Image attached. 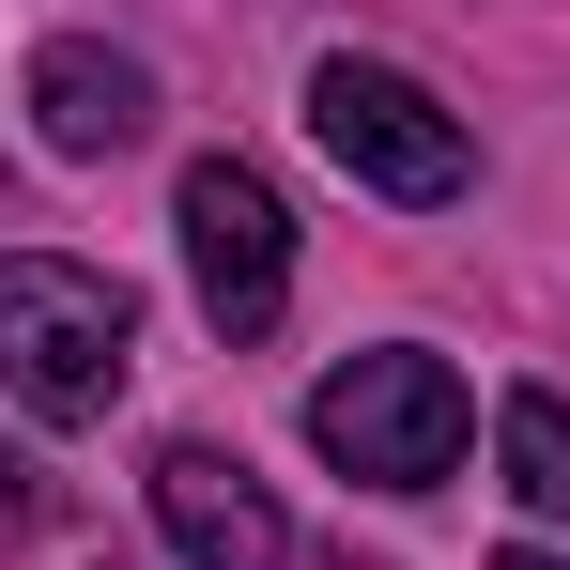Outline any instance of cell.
Returning <instances> with one entry per match:
<instances>
[{"mask_svg":"<svg viewBox=\"0 0 570 570\" xmlns=\"http://www.w3.org/2000/svg\"><path fill=\"white\" fill-rule=\"evenodd\" d=\"M31 139L78 155V170L139 155V139H155V62H124V47H94V31H62V47L31 62Z\"/></svg>","mask_w":570,"mask_h":570,"instance_id":"cell-6","label":"cell"},{"mask_svg":"<svg viewBox=\"0 0 570 570\" xmlns=\"http://www.w3.org/2000/svg\"><path fill=\"white\" fill-rule=\"evenodd\" d=\"M0 524H31V463H0Z\"/></svg>","mask_w":570,"mask_h":570,"instance_id":"cell-8","label":"cell"},{"mask_svg":"<svg viewBox=\"0 0 570 570\" xmlns=\"http://www.w3.org/2000/svg\"><path fill=\"white\" fill-rule=\"evenodd\" d=\"M308 139H324V155H340V170H355L371 200H416V216L478 186L463 108L432 94V78H401V62H355V47H340V62L308 78Z\"/></svg>","mask_w":570,"mask_h":570,"instance_id":"cell-3","label":"cell"},{"mask_svg":"<svg viewBox=\"0 0 570 570\" xmlns=\"http://www.w3.org/2000/svg\"><path fill=\"white\" fill-rule=\"evenodd\" d=\"M463 432H478V401H463V371L432 340H371V355H340L308 385V448L340 478H371V493H432L463 463Z\"/></svg>","mask_w":570,"mask_h":570,"instance_id":"cell-2","label":"cell"},{"mask_svg":"<svg viewBox=\"0 0 570 570\" xmlns=\"http://www.w3.org/2000/svg\"><path fill=\"white\" fill-rule=\"evenodd\" d=\"M155 524H170V556L186 570H293V524H278V493L232 463V448H155Z\"/></svg>","mask_w":570,"mask_h":570,"instance_id":"cell-5","label":"cell"},{"mask_svg":"<svg viewBox=\"0 0 570 570\" xmlns=\"http://www.w3.org/2000/svg\"><path fill=\"white\" fill-rule=\"evenodd\" d=\"M124 371H139V293L108 263H62V247H0V385L47 432H94Z\"/></svg>","mask_w":570,"mask_h":570,"instance_id":"cell-1","label":"cell"},{"mask_svg":"<svg viewBox=\"0 0 570 570\" xmlns=\"http://www.w3.org/2000/svg\"><path fill=\"white\" fill-rule=\"evenodd\" d=\"M493 570H570V556H540V540H524V556H493Z\"/></svg>","mask_w":570,"mask_h":570,"instance_id":"cell-9","label":"cell"},{"mask_svg":"<svg viewBox=\"0 0 570 570\" xmlns=\"http://www.w3.org/2000/svg\"><path fill=\"white\" fill-rule=\"evenodd\" d=\"M493 463L524 493V524H570V401L556 385H509V401H493Z\"/></svg>","mask_w":570,"mask_h":570,"instance_id":"cell-7","label":"cell"},{"mask_svg":"<svg viewBox=\"0 0 570 570\" xmlns=\"http://www.w3.org/2000/svg\"><path fill=\"white\" fill-rule=\"evenodd\" d=\"M170 232H186V278H200V324L216 340H263L293 308V200L247 155H200L186 200H170Z\"/></svg>","mask_w":570,"mask_h":570,"instance_id":"cell-4","label":"cell"}]
</instances>
